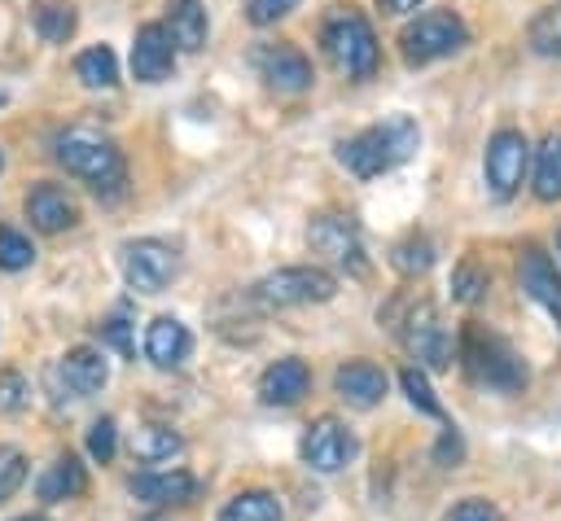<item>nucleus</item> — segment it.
I'll use <instances>...</instances> for the list:
<instances>
[{"label":"nucleus","mask_w":561,"mask_h":521,"mask_svg":"<svg viewBox=\"0 0 561 521\" xmlns=\"http://www.w3.org/2000/svg\"><path fill=\"white\" fill-rule=\"evenodd\" d=\"M526 166H530V140H526V131L500 127V131L486 140V153H482V175H486L491 197L508 201V197L522 188Z\"/></svg>","instance_id":"1a4fd4ad"},{"label":"nucleus","mask_w":561,"mask_h":521,"mask_svg":"<svg viewBox=\"0 0 561 521\" xmlns=\"http://www.w3.org/2000/svg\"><path fill=\"white\" fill-rule=\"evenodd\" d=\"M460 451H465V447H460V433H456V429H443V438H438V460H447V455L456 460Z\"/></svg>","instance_id":"58836bf2"},{"label":"nucleus","mask_w":561,"mask_h":521,"mask_svg":"<svg viewBox=\"0 0 561 521\" xmlns=\"http://www.w3.org/2000/svg\"><path fill=\"white\" fill-rule=\"evenodd\" d=\"M421 144V127L408 114H394L386 123H373L355 136H346L337 144V162L355 175V180H377L386 171H394L399 162H408Z\"/></svg>","instance_id":"f03ea898"},{"label":"nucleus","mask_w":561,"mask_h":521,"mask_svg":"<svg viewBox=\"0 0 561 521\" xmlns=\"http://www.w3.org/2000/svg\"><path fill=\"white\" fill-rule=\"evenodd\" d=\"M26 403H31V385H26V377L13 372V368H4V372H0V412H4V416H18Z\"/></svg>","instance_id":"f704fd0d"},{"label":"nucleus","mask_w":561,"mask_h":521,"mask_svg":"<svg viewBox=\"0 0 561 521\" xmlns=\"http://www.w3.org/2000/svg\"><path fill=\"white\" fill-rule=\"evenodd\" d=\"M307 390H311V368H307L302 359H294V355L267 363L263 377H259V398H263L267 407H294Z\"/></svg>","instance_id":"a211bd4d"},{"label":"nucleus","mask_w":561,"mask_h":521,"mask_svg":"<svg viewBox=\"0 0 561 521\" xmlns=\"http://www.w3.org/2000/svg\"><path fill=\"white\" fill-rule=\"evenodd\" d=\"M219 521H285V512L272 490H241L219 508Z\"/></svg>","instance_id":"b1692460"},{"label":"nucleus","mask_w":561,"mask_h":521,"mask_svg":"<svg viewBox=\"0 0 561 521\" xmlns=\"http://www.w3.org/2000/svg\"><path fill=\"white\" fill-rule=\"evenodd\" d=\"M535 197L539 201H561V131H552L535 149Z\"/></svg>","instance_id":"393cba45"},{"label":"nucleus","mask_w":561,"mask_h":521,"mask_svg":"<svg viewBox=\"0 0 561 521\" xmlns=\"http://www.w3.org/2000/svg\"><path fill=\"white\" fill-rule=\"evenodd\" d=\"M105 381H110V363H105V355L96 346H75V350H66L48 368V390H53L57 403H66V398L70 403L92 398V394H101Z\"/></svg>","instance_id":"9d476101"},{"label":"nucleus","mask_w":561,"mask_h":521,"mask_svg":"<svg viewBox=\"0 0 561 521\" xmlns=\"http://www.w3.org/2000/svg\"><path fill=\"white\" fill-rule=\"evenodd\" d=\"M162 26H167L175 53H180V48H184V53H197V48L206 44V31H210L202 0H167V22H162Z\"/></svg>","instance_id":"4be33fe9"},{"label":"nucleus","mask_w":561,"mask_h":521,"mask_svg":"<svg viewBox=\"0 0 561 521\" xmlns=\"http://www.w3.org/2000/svg\"><path fill=\"white\" fill-rule=\"evenodd\" d=\"M421 0H377V9L381 13H390V18H399V13H412Z\"/></svg>","instance_id":"ea45409f"},{"label":"nucleus","mask_w":561,"mask_h":521,"mask_svg":"<svg viewBox=\"0 0 561 521\" xmlns=\"http://www.w3.org/2000/svg\"><path fill=\"white\" fill-rule=\"evenodd\" d=\"M390 263H394V271H403V276H421V271H430V263H434V241H430L425 232H408V236L390 250Z\"/></svg>","instance_id":"c85d7f7f"},{"label":"nucleus","mask_w":561,"mask_h":521,"mask_svg":"<svg viewBox=\"0 0 561 521\" xmlns=\"http://www.w3.org/2000/svg\"><path fill=\"white\" fill-rule=\"evenodd\" d=\"M0 171H4V153H0Z\"/></svg>","instance_id":"37998d69"},{"label":"nucleus","mask_w":561,"mask_h":521,"mask_svg":"<svg viewBox=\"0 0 561 521\" xmlns=\"http://www.w3.org/2000/svg\"><path fill=\"white\" fill-rule=\"evenodd\" d=\"M443 521H500V508H495L491 499H478V495H469V499L451 503V508L443 512Z\"/></svg>","instance_id":"c9c22d12"},{"label":"nucleus","mask_w":561,"mask_h":521,"mask_svg":"<svg viewBox=\"0 0 561 521\" xmlns=\"http://www.w3.org/2000/svg\"><path fill=\"white\" fill-rule=\"evenodd\" d=\"M131 495L149 508H167V503H188L197 495V477L184 468H149L131 477Z\"/></svg>","instance_id":"6ab92c4d"},{"label":"nucleus","mask_w":561,"mask_h":521,"mask_svg":"<svg viewBox=\"0 0 561 521\" xmlns=\"http://www.w3.org/2000/svg\"><path fill=\"white\" fill-rule=\"evenodd\" d=\"M31 26H35L39 39L66 44V39L75 35V26H79V13H75L70 0H39V4L31 9Z\"/></svg>","instance_id":"5701e85b"},{"label":"nucleus","mask_w":561,"mask_h":521,"mask_svg":"<svg viewBox=\"0 0 561 521\" xmlns=\"http://www.w3.org/2000/svg\"><path fill=\"white\" fill-rule=\"evenodd\" d=\"M517 285H522V293L530 302H539L561 324V271H557V263H552V254L543 245H535V241L522 245V254H517Z\"/></svg>","instance_id":"ddd939ff"},{"label":"nucleus","mask_w":561,"mask_h":521,"mask_svg":"<svg viewBox=\"0 0 561 521\" xmlns=\"http://www.w3.org/2000/svg\"><path fill=\"white\" fill-rule=\"evenodd\" d=\"M18 521H44V517H18Z\"/></svg>","instance_id":"a19ab883"},{"label":"nucleus","mask_w":561,"mask_h":521,"mask_svg":"<svg viewBox=\"0 0 561 521\" xmlns=\"http://www.w3.org/2000/svg\"><path fill=\"white\" fill-rule=\"evenodd\" d=\"M307 241H311L316 254H324L329 263L346 267L351 276H364L368 271L364 236H359V223L351 215H316L311 228H307Z\"/></svg>","instance_id":"9b49d317"},{"label":"nucleus","mask_w":561,"mask_h":521,"mask_svg":"<svg viewBox=\"0 0 561 521\" xmlns=\"http://www.w3.org/2000/svg\"><path fill=\"white\" fill-rule=\"evenodd\" d=\"M180 447H184V442H180V433H175L171 425H140V429L131 433V455H136L140 464H162V460H171Z\"/></svg>","instance_id":"a878e982"},{"label":"nucleus","mask_w":561,"mask_h":521,"mask_svg":"<svg viewBox=\"0 0 561 521\" xmlns=\"http://www.w3.org/2000/svg\"><path fill=\"white\" fill-rule=\"evenodd\" d=\"M557 254H561V228H557Z\"/></svg>","instance_id":"79ce46f5"},{"label":"nucleus","mask_w":561,"mask_h":521,"mask_svg":"<svg viewBox=\"0 0 561 521\" xmlns=\"http://www.w3.org/2000/svg\"><path fill=\"white\" fill-rule=\"evenodd\" d=\"M35 490H39V499L44 503H61V499H79L83 490H88V468L79 464V455H57L44 473H39V482H35Z\"/></svg>","instance_id":"412c9836"},{"label":"nucleus","mask_w":561,"mask_h":521,"mask_svg":"<svg viewBox=\"0 0 561 521\" xmlns=\"http://www.w3.org/2000/svg\"><path fill=\"white\" fill-rule=\"evenodd\" d=\"M188 355H193V333L175 315H158L145 328V359L153 368H180Z\"/></svg>","instance_id":"aec40b11"},{"label":"nucleus","mask_w":561,"mask_h":521,"mask_svg":"<svg viewBox=\"0 0 561 521\" xmlns=\"http://www.w3.org/2000/svg\"><path fill=\"white\" fill-rule=\"evenodd\" d=\"M460 363H465V372H469L478 385H486V390L517 394V390L526 385V363H522V355H517L500 333H491V328L469 324V328L460 333Z\"/></svg>","instance_id":"20e7f679"},{"label":"nucleus","mask_w":561,"mask_h":521,"mask_svg":"<svg viewBox=\"0 0 561 521\" xmlns=\"http://www.w3.org/2000/svg\"><path fill=\"white\" fill-rule=\"evenodd\" d=\"M320 48H324V57H329L342 74H351V79H373V74H377L381 48H377L373 22H368L355 4H333V9L320 18Z\"/></svg>","instance_id":"7ed1b4c3"},{"label":"nucleus","mask_w":561,"mask_h":521,"mask_svg":"<svg viewBox=\"0 0 561 521\" xmlns=\"http://www.w3.org/2000/svg\"><path fill=\"white\" fill-rule=\"evenodd\" d=\"M399 328V341L408 346V355L421 363V368H451V328L443 324L438 306L434 302H412L403 311V320L394 324Z\"/></svg>","instance_id":"0eeeda50"},{"label":"nucleus","mask_w":561,"mask_h":521,"mask_svg":"<svg viewBox=\"0 0 561 521\" xmlns=\"http://www.w3.org/2000/svg\"><path fill=\"white\" fill-rule=\"evenodd\" d=\"M75 74H79L88 88H114V83H118V57H114L105 44L83 48V53L75 57Z\"/></svg>","instance_id":"bb28decb"},{"label":"nucleus","mask_w":561,"mask_h":521,"mask_svg":"<svg viewBox=\"0 0 561 521\" xmlns=\"http://www.w3.org/2000/svg\"><path fill=\"white\" fill-rule=\"evenodd\" d=\"M175 70V44L162 22H145L131 39V74L140 83H162Z\"/></svg>","instance_id":"2eb2a0df"},{"label":"nucleus","mask_w":561,"mask_h":521,"mask_svg":"<svg viewBox=\"0 0 561 521\" xmlns=\"http://www.w3.org/2000/svg\"><path fill=\"white\" fill-rule=\"evenodd\" d=\"M22 482H26V455L18 447H0V503L13 499Z\"/></svg>","instance_id":"72a5a7b5"},{"label":"nucleus","mask_w":561,"mask_h":521,"mask_svg":"<svg viewBox=\"0 0 561 521\" xmlns=\"http://www.w3.org/2000/svg\"><path fill=\"white\" fill-rule=\"evenodd\" d=\"M254 66H259V79H263L272 92H280V96H298V92H307L311 79H316L307 53L294 48V44H263L259 57H254Z\"/></svg>","instance_id":"4468645a"},{"label":"nucleus","mask_w":561,"mask_h":521,"mask_svg":"<svg viewBox=\"0 0 561 521\" xmlns=\"http://www.w3.org/2000/svg\"><path fill=\"white\" fill-rule=\"evenodd\" d=\"M469 44V26L460 13L451 9H425L416 13L403 31H399V53L408 66H430V61H443L451 53H460Z\"/></svg>","instance_id":"39448f33"},{"label":"nucleus","mask_w":561,"mask_h":521,"mask_svg":"<svg viewBox=\"0 0 561 521\" xmlns=\"http://www.w3.org/2000/svg\"><path fill=\"white\" fill-rule=\"evenodd\" d=\"M486 285H491V276H486V267H478L473 258H465V263L451 271V298H456V302H478V298L486 293Z\"/></svg>","instance_id":"7c9ffc66"},{"label":"nucleus","mask_w":561,"mask_h":521,"mask_svg":"<svg viewBox=\"0 0 561 521\" xmlns=\"http://www.w3.org/2000/svg\"><path fill=\"white\" fill-rule=\"evenodd\" d=\"M386 385H390L386 368H377V363H368V359H351V363H342V368L333 372L337 398H342L346 407H355V412L377 407V403L386 398Z\"/></svg>","instance_id":"f3484780"},{"label":"nucleus","mask_w":561,"mask_h":521,"mask_svg":"<svg viewBox=\"0 0 561 521\" xmlns=\"http://www.w3.org/2000/svg\"><path fill=\"white\" fill-rule=\"evenodd\" d=\"M0 101H4V92H0Z\"/></svg>","instance_id":"c03bdc74"},{"label":"nucleus","mask_w":561,"mask_h":521,"mask_svg":"<svg viewBox=\"0 0 561 521\" xmlns=\"http://www.w3.org/2000/svg\"><path fill=\"white\" fill-rule=\"evenodd\" d=\"M22 206H26L31 228H39V232H66V228L79 223V201L70 197V188H61V184H53V180H39V184L26 193Z\"/></svg>","instance_id":"dca6fc26"},{"label":"nucleus","mask_w":561,"mask_h":521,"mask_svg":"<svg viewBox=\"0 0 561 521\" xmlns=\"http://www.w3.org/2000/svg\"><path fill=\"white\" fill-rule=\"evenodd\" d=\"M526 44L539 53V57H561V0L539 9L526 26Z\"/></svg>","instance_id":"cd10ccee"},{"label":"nucleus","mask_w":561,"mask_h":521,"mask_svg":"<svg viewBox=\"0 0 561 521\" xmlns=\"http://www.w3.org/2000/svg\"><path fill=\"white\" fill-rule=\"evenodd\" d=\"M31 263H35L31 236H22L18 228L0 223V267H4V271H22V267H31Z\"/></svg>","instance_id":"c756f323"},{"label":"nucleus","mask_w":561,"mask_h":521,"mask_svg":"<svg viewBox=\"0 0 561 521\" xmlns=\"http://www.w3.org/2000/svg\"><path fill=\"white\" fill-rule=\"evenodd\" d=\"M298 9V0H250L245 4V18L254 22V26H272V22H280L285 13H294Z\"/></svg>","instance_id":"e433bc0d"},{"label":"nucleus","mask_w":561,"mask_h":521,"mask_svg":"<svg viewBox=\"0 0 561 521\" xmlns=\"http://www.w3.org/2000/svg\"><path fill=\"white\" fill-rule=\"evenodd\" d=\"M399 385H403V394H408V403H412L416 412H425V416H443V403L434 398L430 377H425L421 368H403V372H399Z\"/></svg>","instance_id":"2f4dec72"},{"label":"nucleus","mask_w":561,"mask_h":521,"mask_svg":"<svg viewBox=\"0 0 561 521\" xmlns=\"http://www.w3.org/2000/svg\"><path fill=\"white\" fill-rule=\"evenodd\" d=\"M355 451H359V442H355V433H351L337 416H320V420H311L307 433H302V464L316 468V473H337V468H346V464L355 460Z\"/></svg>","instance_id":"f8f14e48"},{"label":"nucleus","mask_w":561,"mask_h":521,"mask_svg":"<svg viewBox=\"0 0 561 521\" xmlns=\"http://www.w3.org/2000/svg\"><path fill=\"white\" fill-rule=\"evenodd\" d=\"M53 158L66 166V175L83 180L101 201H118L127 193L123 149L105 131H96V127H66V131H57Z\"/></svg>","instance_id":"f257e3e1"},{"label":"nucleus","mask_w":561,"mask_h":521,"mask_svg":"<svg viewBox=\"0 0 561 521\" xmlns=\"http://www.w3.org/2000/svg\"><path fill=\"white\" fill-rule=\"evenodd\" d=\"M118 267L136 293H162L180 271V254H175V245H167L158 236H136L118 250Z\"/></svg>","instance_id":"6e6552de"},{"label":"nucleus","mask_w":561,"mask_h":521,"mask_svg":"<svg viewBox=\"0 0 561 521\" xmlns=\"http://www.w3.org/2000/svg\"><path fill=\"white\" fill-rule=\"evenodd\" d=\"M101 333L110 337V346H114L118 355H131V337H127V320H123V315L105 320V324H101Z\"/></svg>","instance_id":"4c0bfd02"},{"label":"nucleus","mask_w":561,"mask_h":521,"mask_svg":"<svg viewBox=\"0 0 561 521\" xmlns=\"http://www.w3.org/2000/svg\"><path fill=\"white\" fill-rule=\"evenodd\" d=\"M333 293H337V276H333V271H324V267H311V263L267 271V276L250 289V298H254L259 306H267V311L307 306V302H329Z\"/></svg>","instance_id":"423d86ee"},{"label":"nucleus","mask_w":561,"mask_h":521,"mask_svg":"<svg viewBox=\"0 0 561 521\" xmlns=\"http://www.w3.org/2000/svg\"><path fill=\"white\" fill-rule=\"evenodd\" d=\"M114 451H118V425H114V416L92 420V425H88V455H92L96 464H110Z\"/></svg>","instance_id":"473e14b6"}]
</instances>
